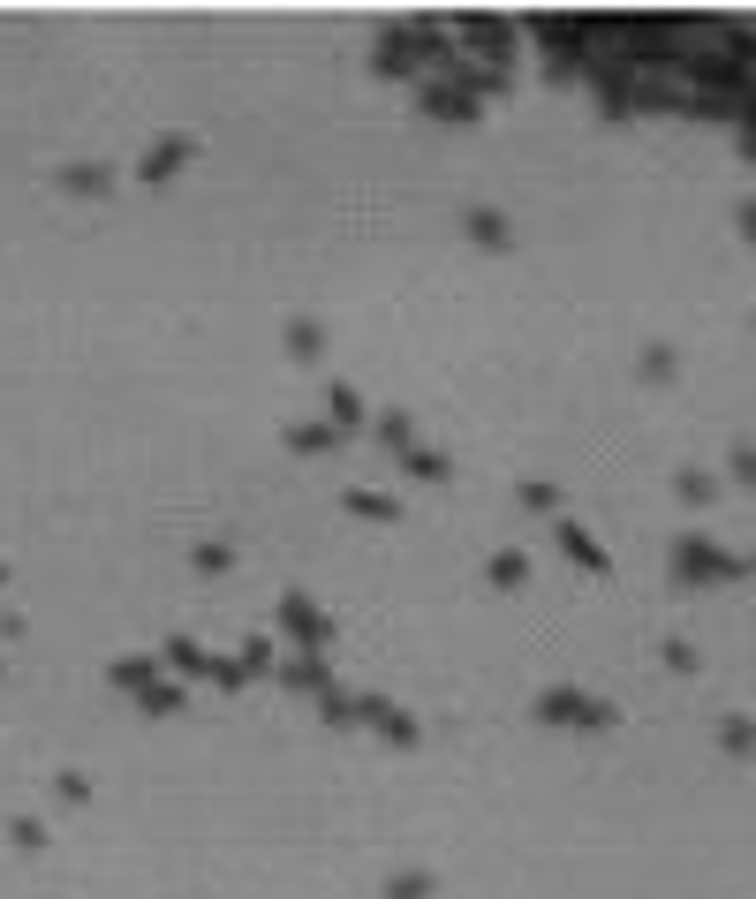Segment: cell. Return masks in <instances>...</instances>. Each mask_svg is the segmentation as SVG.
Returning <instances> with one entry per match:
<instances>
[{
	"mask_svg": "<svg viewBox=\"0 0 756 899\" xmlns=\"http://www.w3.org/2000/svg\"><path fill=\"white\" fill-rule=\"evenodd\" d=\"M749 567H756V552H749V560H726L719 544H704V537L681 544V575L688 582H704V575H749Z\"/></svg>",
	"mask_w": 756,
	"mask_h": 899,
	"instance_id": "6da1fadb",
	"label": "cell"
},
{
	"mask_svg": "<svg viewBox=\"0 0 756 899\" xmlns=\"http://www.w3.org/2000/svg\"><path fill=\"white\" fill-rule=\"evenodd\" d=\"M560 537H567V552H575V560H583L590 575H605V567H613V560H605V544H598V537H583V529H575V522H567Z\"/></svg>",
	"mask_w": 756,
	"mask_h": 899,
	"instance_id": "7a4b0ae2",
	"label": "cell"
},
{
	"mask_svg": "<svg viewBox=\"0 0 756 899\" xmlns=\"http://www.w3.org/2000/svg\"><path fill=\"white\" fill-rule=\"evenodd\" d=\"M673 492H681L688 507H711V499H719V484H711L704 469H681V476H673Z\"/></svg>",
	"mask_w": 756,
	"mask_h": 899,
	"instance_id": "3957f363",
	"label": "cell"
},
{
	"mask_svg": "<svg viewBox=\"0 0 756 899\" xmlns=\"http://www.w3.org/2000/svg\"><path fill=\"white\" fill-rule=\"evenodd\" d=\"M719 741L734 748V756H749V748H756V726H749V718H719Z\"/></svg>",
	"mask_w": 756,
	"mask_h": 899,
	"instance_id": "277c9868",
	"label": "cell"
},
{
	"mask_svg": "<svg viewBox=\"0 0 756 899\" xmlns=\"http://www.w3.org/2000/svg\"><path fill=\"white\" fill-rule=\"evenodd\" d=\"M643 378H651V386H673V348H643Z\"/></svg>",
	"mask_w": 756,
	"mask_h": 899,
	"instance_id": "5b68a950",
	"label": "cell"
},
{
	"mask_svg": "<svg viewBox=\"0 0 756 899\" xmlns=\"http://www.w3.org/2000/svg\"><path fill=\"white\" fill-rule=\"evenodd\" d=\"M734 476H749V484H756V446H734Z\"/></svg>",
	"mask_w": 756,
	"mask_h": 899,
	"instance_id": "8992f818",
	"label": "cell"
},
{
	"mask_svg": "<svg viewBox=\"0 0 756 899\" xmlns=\"http://www.w3.org/2000/svg\"><path fill=\"white\" fill-rule=\"evenodd\" d=\"M741 227H749V235H756V204H749V212H741Z\"/></svg>",
	"mask_w": 756,
	"mask_h": 899,
	"instance_id": "52a82bcc",
	"label": "cell"
}]
</instances>
